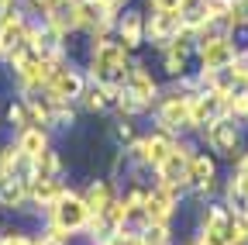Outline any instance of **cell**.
Listing matches in <instances>:
<instances>
[{"mask_svg": "<svg viewBox=\"0 0 248 245\" xmlns=\"http://www.w3.org/2000/svg\"><path fill=\"white\" fill-rule=\"evenodd\" d=\"M131 73V59L117 38H97L90 52V76L93 83H110V86H124Z\"/></svg>", "mask_w": 248, "mask_h": 245, "instance_id": "1", "label": "cell"}, {"mask_svg": "<svg viewBox=\"0 0 248 245\" xmlns=\"http://www.w3.org/2000/svg\"><path fill=\"white\" fill-rule=\"evenodd\" d=\"M197 49H200V66H203V76H221L234 66L238 59V49L231 42V35L224 32H207V35H197Z\"/></svg>", "mask_w": 248, "mask_h": 245, "instance_id": "2", "label": "cell"}, {"mask_svg": "<svg viewBox=\"0 0 248 245\" xmlns=\"http://www.w3.org/2000/svg\"><path fill=\"white\" fill-rule=\"evenodd\" d=\"M48 214H52V228L62 231L66 238L76 235V231H83L86 221H90V207H86V200H83L79 194H69V190L48 207Z\"/></svg>", "mask_w": 248, "mask_h": 245, "instance_id": "3", "label": "cell"}, {"mask_svg": "<svg viewBox=\"0 0 248 245\" xmlns=\"http://www.w3.org/2000/svg\"><path fill=\"white\" fill-rule=\"evenodd\" d=\"M55 59H48V55H42V52H35L31 49L21 63L14 66V73H17V83H21V90L31 97V94H38V90H45L48 86V80H52V73H55Z\"/></svg>", "mask_w": 248, "mask_h": 245, "instance_id": "4", "label": "cell"}, {"mask_svg": "<svg viewBox=\"0 0 248 245\" xmlns=\"http://www.w3.org/2000/svg\"><path fill=\"white\" fill-rule=\"evenodd\" d=\"M200 245H238V242H234L231 207L214 204V207L203 211V221H200Z\"/></svg>", "mask_w": 248, "mask_h": 245, "instance_id": "5", "label": "cell"}, {"mask_svg": "<svg viewBox=\"0 0 248 245\" xmlns=\"http://www.w3.org/2000/svg\"><path fill=\"white\" fill-rule=\"evenodd\" d=\"M83 90H86L83 73L73 69V66H62V63H59L55 73H52V80H48V86H45V97H48L52 104H73V100L83 97Z\"/></svg>", "mask_w": 248, "mask_h": 245, "instance_id": "6", "label": "cell"}, {"mask_svg": "<svg viewBox=\"0 0 248 245\" xmlns=\"http://www.w3.org/2000/svg\"><path fill=\"white\" fill-rule=\"evenodd\" d=\"M203 135H207V148L214 156H221V159H234V152L241 148V131H238L231 114L217 117L210 128H203Z\"/></svg>", "mask_w": 248, "mask_h": 245, "instance_id": "7", "label": "cell"}, {"mask_svg": "<svg viewBox=\"0 0 248 245\" xmlns=\"http://www.w3.org/2000/svg\"><path fill=\"white\" fill-rule=\"evenodd\" d=\"M190 152H193L190 145H176L169 156H166V163L155 169L162 187H169L176 194H183L186 187H190Z\"/></svg>", "mask_w": 248, "mask_h": 245, "instance_id": "8", "label": "cell"}, {"mask_svg": "<svg viewBox=\"0 0 248 245\" xmlns=\"http://www.w3.org/2000/svg\"><path fill=\"white\" fill-rule=\"evenodd\" d=\"M190 97L193 94H169V97H162L159 100V125H162V131H169V135H179V131H186L190 128Z\"/></svg>", "mask_w": 248, "mask_h": 245, "instance_id": "9", "label": "cell"}, {"mask_svg": "<svg viewBox=\"0 0 248 245\" xmlns=\"http://www.w3.org/2000/svg\"><path fill=\"white\" fill-rule=\"evenodd\" d=\"M183 11H152V17L145 21V38L155 45H169L183 35Z\"/></svg>", "mask_w": 248, "mask_h": 245, "instance_id": "10", "label": "cell"}, {"mask_svg": "<svg viewBox=\"0 0 248 245\" xmlns=\"http://www.w3.org/2000/svg\"><path fill=\"white\" fill-rule=\"evenodd\" d=\"M176 148V142L169 138V131H155V135H145V138H138L135 145H131V152H135V159L138 163H145V166H152V169H159L162 163H166V156Z\"/></svg>", "mask_w": 248, "mask_h": 245, "instance_id": "11", "label": "cell"}, {"mask_svg": "<svg viewBox=\"0 0 248 245\" xmlns=\"http://www.w3.org/2000/svg\"><path fill=\"white\" fill-rule=\"evenodd\" d=\"M214 180H217V163L207 152H190V187L197 194H207L214 190Z\"/></svg>", "mask_w": 248, "mask_h": 245, "instance_id": "12", "label": "cell"}, {"mask_svg": "<svg viewBox=\"0 0 248 245\" xmlns=\"http://www.w3.org/2000/svg\"><path fill=\"white\" fill-rule=\"evenodd\" d=\"M176 190H169V187H155L148 197H145V214H148V221H166L169 225V218L176 214Z\"/></svg>", "mask_w": 248, "mask_h": 245, "instance_id": "13", "label": "cell"}, {"mask_svg": "<svg viewBox=\"0 0 248 245\" xmlns=\"http://www.w3.org/2000/svg\"><path fill=\"white\" fill-rule=\"evenodd\" d=\"M124 90H131V94H135L145 107H152V100L159 97V83L152 80V73H148L145 66H131L128 80H124Z\"/></svg>", "mask_w": 248, "mask_h": 245, "instance_id": "14", "label": "cell"}, {"mask_svg": "<svg viewBox=\"0 0 248 245\" xmlns=\"http://www.w3.org/2000/svg\"><path fill=\"white\" fill-rule=\"evenodd\" d=\"M62 194H66V187L59 183V176L45 180V176H35V180H28V197L31 204H42V207H52Z\"/></svg>", "mask_w": 248, "mask_h": 245, "instance_id": "15", "label": "cell"}, {"mask_svg": "<svg viewBox=\"0 0 248 245\" xmlns=\"http://www.w3.org/2000/svg\"><path fill=\"white\" fill-rule=\"evenodd\" d=\"M117 42L128 49V52L145 42V17H141L138 11H128V14L117 21Z\"/></svg>", "mask_w": 248, "mask_h": 245, "instance_id": "16", "label": "cell"}, {"mask_svg": "<svg viewBox=\"0 0 248 245\" xmlns=\"http://www.w3.org/2000/svg\"><path fill=\"white\" fill-rule=\"evenodd\" d=\"M28 38V24H24V17L14 11V14H4L0 17V52H11V49H17L21 42Z\"/></svg>", "mask_w": 248, "mask_h": 245, "instance_id": "17", "label": "cell"}, {"mask_svg": "<svg viewBox=\"0 0 248 245\" xmlns=\"http://www.w3.org/2000/svg\"><path fill=\"white\" fill-rule=\"evenodd\" d=\"M24 204H31V197H28V180H21V176L0 180V207L21 211Z\"/></svg>", "mask_w": 248, "mask_h": 245, "instance_id": "18", "label": "cell"}, {"mask_svg": "<svg viewBox=\"0 0 248 245\" xmlns=\"http://www.w3.org/2000/svg\"><path fill=\"white\" fill-rule=\"evenodd\" d=\"M117 90L121 86H110V83H93V86H86L83 90V104L90 107V111H110V107H117Z\"/></svg>", "mask_w": 248, "mask_h": 245, "instance_id": "19", "label": "cell"}, {"mask_svg": "<svg viewBox=\"0 0 248 245\" xmlns=\"http://www.w3.org/2000/svg\"><path fill=\"white\" fill-rule=\"evenodd\" d=\"M17 148L24 152L28 159H38L42 152L48 148V135H45V128H24V131H17Z\"/></svg>", "mask_w": 248, "mask_h": 245, "instance_id": "20", "label": "cell"}, {"mask_svg": "<svg viewBox=\"0 0 248 245\" xmlns=\"http://www.w3.org/2000/svg\"><path fill=\"white\" fill-rule=\"evenodd\" d=\"M83 200H86V207H90V218H93V214H104V211L110 207L114 194H110V187H107V183H90V190L83 194Z\"/></svg>", "mask_w": 248, "mask_h": 245, "instance_id": "21", "label": "cell"}, {"mask_svg": "<svg viewBox=\"0 0 248 245\" xmlns=\"http://www.w3.org/2000/svg\"><path fill=\"white\" fill-rule=\"evenodd\" d=\"M35 176H45V180L59 176V156L52 148H45L38 159H31V180H35Z\"/></svg>", "mask_w": 248, "mask_h": 245, "instance_id": "22", "label": "cell"}, {"mask_svg": "<svg viewBox=\"0 0 248 245\" xmlns=\"http://www.w3.org/2000/svg\"><path fill=\"white\" fill-rule=\"evenodd\" d=\"M7 121L17 128V131H24V128H35V121H31V111H28V100H17V104H11L7 107Z\"/></svg>", "mask_w": 248, "mask_h": 245, "instance_id": "23", "label": "cell"}, {"mask_svg": "<svg viewBox=\"0 0 248 245\" xmlns=\"http://www.w3.org/2000/svg\"><path fill=\"white\" fill-rule=\"evenodd\" d=\"M141 238H145V245H169V225L166 221H148L141 228Z\"/></svg>", "mask_w": 248, "mask_h": 245, "instance_id": "24", "label": "cell"}, {"mask_svg": "<svg viewBox=\"0 0 248 245\" xmlns=\"http://www.w3.org/2000/svg\"><path fill=\"white\" fill-rule=\"evenodd\" d=\"M104 245H145V238H141L138 231H131L128 225H124V228H117V231H114Z\"/></svg>", "mask_w": 248, "mask_h": 245, "instance_id": "25", "label": "cell"}, {"mask_svg": "<svg viewBox=\"0 0 248 245\" xmlns=\"http://www.w3.org/2000/svg\"><path fill=\"white\" fill-rule=\"evenodd\" d=\"M231 221H234V242L245 245V242H248V207L231 211Z\"/></svg>", "mask_w": 248, "mask_h": 245, "instance_id": "26", "label": "cell"}, {"mask_svg": "<svg viewBox=\"0 0 248 245\" xmlns=\"http://www.w3.org/2000/svg\"><path fill=\"white\" fill-rule=\"evenodd\" d=\"M231 117L248 121V86H238L234 97H231Z\"/></svg>", "mask_w": 248, "mask_h": 245, "instance_id": "27", "label": "cell"}, {"mask_svg": "<svg viewBox=\"0 0 248 245\" xmlns=\"http://www.w3.org/2000/svg\"><path fill=\"white\" fill-rule=\"evenodd\" d=\"M48 125H55V128H69V125H73V111H69V104H52Z\"/></svg>", "mask_w": 248, "mask_h": 245, "instance_id": "28", "label": "cell"}, {"mask_svg": "<svg viewBox=\"0 0 248 245\" xmlns=\"http://www.w3.org/2000/svg\"><path fill=\"white\" fill-rule=\"evenodd\" d=\"M35 245H66V235H62V231H55V228L48 225V231H45L42 238H35Z\"/></svg>", "mask_w": 248, "mask_h": 245, "instance_id": "29", "label": "cell"}, {"mask_svg": "<svg viewBox=\"0 0 248 245\" xmlns=\"http://www.w3.org/2000/svg\"><path fill=\"white\" fill-rule=\"evenodd\" d=\"M62 4H66V0H31V7H35L42 17H48L55 7H62Z\"/></svg>", "mask_w": 248, "mask_h": 245, "instance_id": "30", "label": "cell"}, {"mask_svg": "<svg viewBox=\"0 0 248 245\" xmlns=\"http://www.w3.org/2000/svg\"><path fill=\"white\" fill-rule=\"evenodd\" d=\"M4 245H35V238H28V235H21V231H11V235L4 238Z\"/></svg>", "mask_w": 248, "mask_h": 245, "instance_id": "31", "label": "cell"}, {"mask_svg": "<svg viewBox=\"0 0 248 245\" xmlns=\"http://www.w3.org/2000/svg\"><path fill=\"white\" fill-rule=\"evenodd\" d=\"M152 11H179V0H152Z\"/></svg>", "mask_w": 248, "mask_h": 245, "instance_id": "32", "label": "cell"}, {"mask_svg": "<svg viewBox=\"0 0 248 245\" xmlns=\"http://www.w3.org/2000/svg\"><path fill=\"white\" fill-rule=\"evenodd\" d=\"M117 138L121 142H131V125H128V121H121V125H117Z\"/></svg>", "mask_w": 248, "mask_h": 245, "instance_id": "33", "label": "cell"}, {"mask_svg": "<svg viewBox=\"0 0 248 245\" xmlns=\"http://www.w3.org/2000/svg\"><path fill=\"white\" fill-rule=\"evenodd\" d=\"M17 11V0H0V17L4 14H14Z\"/></svg>", "mask_w": 248, "mask_h": 245, "instance_id": "34", "label": "cell"}, {"mask_svg": "<svg viewBox=\"0 0 248 245\" xmlns=\"http://www.w3.org/2000/svg\"><path fill=\"white\" fill-rule=\"evenodd\" d=\"M97 4H100L104 11H117V7L124 4V0H97Z\"/></svg>", "mask_w": 248, "mask_h": 245, "instance_id": "35", "label": "cell"}, {"mask_svg": "<svg viewBox=\"0 0 248 245\" xmlns=\"http://www.w3.org/2000/svg\"><path fill=\"white\" fill-rule=\"evenodd\" d=\"M0 245H4V238H0Z\"/></svg>", "mask_w": 248, "mask_h": 245, "instance_id": "36", "label": "cell"}, {"mask_svg": "<svg viewBox=\"0 0 248 245\" xmlns=\"http://www.w3.org/2000/svg\"><path fill=\"white\" fill-rule=\"evenodd\" d=\"M193 245H200V242H193Z\"/></svg>", "mask_w": 248, "mask_h": 245, "instance_id": "37", "label": "cell"}]
</instances>
